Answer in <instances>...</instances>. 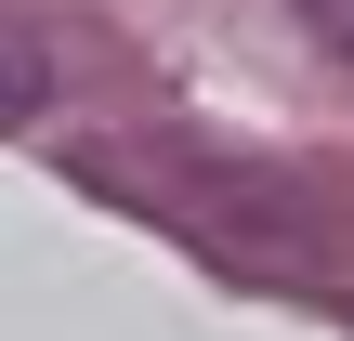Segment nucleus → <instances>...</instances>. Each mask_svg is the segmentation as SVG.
I'll return each mask as SVG.
<instances>
[{
	"label": "nucleus",
	"mask_w": 354,
	"mask_h": 341,
	"mask_svg": "<svg viewBox=\"0 0 354 341\" xmlns=\"http://www.w3.org/2000/svg\"><path fill=\"white\" fill-rule=\"evenodd\" d=\"M39 105H53V53H39L26 26H0V131H26Z\"/></svg>",
	"instance_id": "nucleus-1"
},
{
	"label": "nucleus",
	"mask_w": 354,
	"mask_h": 341,
	"mask_svg": "<svg viewBox=\"0 0 354 341\" xmlns=\"http://www.w3.org/2000/svg\"><path fill=\"white\" fill-rule=\"evenodd\" d=\"M302 26H315V39H328V53L354 66V0H302Z\"/></svg>",
	"instance_id": "nucleus-2"
}]
</instances>
